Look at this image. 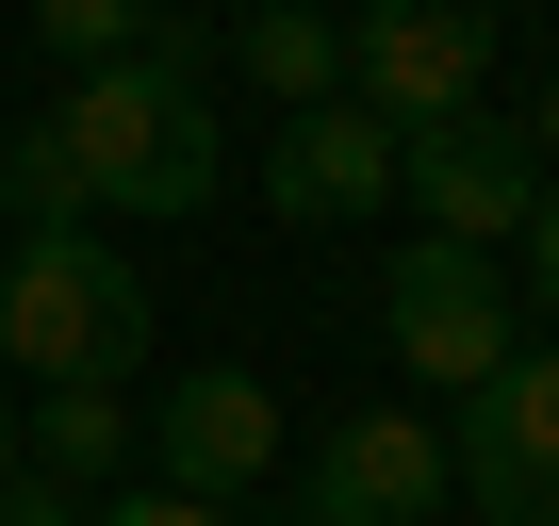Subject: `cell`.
Wrapping results in <instances>:
<instances>
[{"instance_id": "6da1fadb", "label": "cell", "mask_w": 559, "mask_h": 526, "mask_svg": "<svg viewBox=\"0 0 559 526\" xmlns=\"http://www.w3.org/2000/svg\"><path fill=\"white\" fill-rule=\"evenodd\" d=\"M214 50L181 17H148L132 67H83L34 132H0V181H17L34 230H83V214H214Z\"/></svg>"}, {"instance_id": "8992f818", "label": "cell", "mask_w": 559, "mask_h": 526, "mask_svg": "<svg viewBox=\"0 0 559 526\" xmlns=\"http://www.w3.org/2000/svg\"><path fill=\"white\" fill-rule=\"evenodd\" d=\"M379 346L428 379V395H477L493 362H510V280L477 247H412L395 280H379Z\"/></svg>"}, {"instance_id": "4fadbf2b", "label": "cell", "mask_w": 559, "mask_h": 526, "mask_svg": "<svg viewBox=\"0 0 559 526\" xmlns=\"http://www.w3.org/2000/svg\"><path fill=\"white\" fill-rule=\"evenodd\" d=\"M83 510H99V493H67V477H34V461H17V493H0V526H83Z\"/></svg>"}, {"instance_id": "5bb4252c", "label": "cell", "mask_w": 559, "mask_h": 526, "mask_svg": "<svg viewBox=\"0 0 559 526\" xmlns=\"http://www.w3.org/2000/svg\"><path fill=\"white\" fill-rule=\"evenodd\" d=\"M83 526H230V510H198V493H99Z\"/></svg>"}, {"instance_id": "277c9868", "label": "cell", "mask_w": 559, "mask_h": 526, "mask_svg": "<svg viewBox=\"0 0 559 526\" xmlns=\"http://www.w3.org/2000/svg\"><path fill=\"white\" fill-rule=\"evenodd\" d=\"M444 493H477V526H559V346H510L461 395Z\"/></svg>"}, {"instance_id": "7a4b0ae2", "label": "cell", "mask_w": 559, "mask_h": 526, "mask_svg": "<svg viewBox=\"0 0 559 526\" xmlns=\"http://www.w3.org/2000/svg\"><path fill=\"white\" fill-rule=\"evenodd\" d=\"M0 362L34 395H116L148 362V280L99 230H17V263H0Z\"/></svg>"}, {"instance_id": "3957f363", "label": "cell", "mask_w": 559, "mask_h": 526, "mask_svg": "<svg viewBox=\"0 0 559 526\" xmlns=\"http://www.w3.org/2000/svg\"><path fill=\"white\" fill-rule=\"evenodd\" d=\"M477 83H493V0H362L346 17V99L395 148L444 132V116H477Z\"/></svg>"}, {"instance_id": "ac0fdd59", "label": "cell", "mask_w": 559, "mask_h": 526, "mask_svg": "<svg viewBox=\"0 0 559 526\" xmlns=\"http://www.w3.org/2000/svg\"><path fill=\"white\" fill-rule=\"evenodd\" d=\"M247 17H280V0H247Z\"/></svg>"}, {"instance_id": "e0dca14e", "label": "cell", "mask_w": 559, "mask_h": 526, "mask_svg": "<svg viewBox=\"0 0 559 526\" xmlns=\"http://www.w3.org/2000/svg\"><path fill=\"white\" fill-rule=\"evenodd\" d=\"M0 493H17V395H0Z\"/></svg>"}, {"instance_id": "9a60e30c", "label": "cell", "mask_w": 559, "mask_h": 526, "mask_svg": "<svg viewBox=\"0 0 559 526\" xmlns=\"http://www.w3.org/2000/svg\"><path fill=\"white\" fill-rule=\"evenodd\" d=\"M526 297H543V330H559V198L526 214Z\"/></svg>"}, {"instance_id": "d6986e66", "label": "cell", "mask_w": 559, "mask_h": 526, "mask_svg": "<svg viewBox=\"0 0 559 526\" xmlns=\"http://www.w3.org/2000/svg\"><path fill=\"white\" fill-rule=\"evenodd\" d=\"M346 17H362V0H346Z\"/></svg>"}, {"instance_id": "2e32d148", "label": "cell", "mask_w": 559, "mask_h": 526, "mask_svg": "<svg viewBox=\"0 0 559 526\" xmlns=\"http://www.w3.org/2000/svg\"><path fill=\"white\" fill-rule=\"evenodd\" d=\"M526 165H543V198H559V83H543V116H526Z\"/></svg>"}, {"instance_id": "ffe728a7", "label": "cell", "mask_w": 559, "mask_h": 526, "mask_svg": "<svg viewBox=\"0 0 559 526\" xmlns=\"http://www.w3.org/2000/svg\"><path fill=\"white\" fill-rule=\"evenodd\" d=\"M0 132H17V116H0Z\"/></svg>"}, {"instance_id": "7c38bea8", "label": "cell", "mask_w": 559, "mask_h": 526, "mask_svg": "<svg viewBox=\"0 0 559 526\" xmlns=\"http://www.w3.org/2000/svg\"><path fill=\"white\" fill-rule=\"evenodd\" d=\"M17 17H34V34L67 50V83H83V67H132V50H148L165 0H17Z\"/></svg>"}, {"instance_id": "ba28073f", "label": "cell", "mask_w": 559, "mask_h": 526, "mask_svg": "<svg viewBox=\"0 0 559 526\" xmlns=\"http://www.w3.org/2000/svg\"><path fill=\"white\" fill-rule=\"evenodd\" d=\"M148 461H165V493H198V510H230L263 461H280V395L247 379V362H198L165 411H148Z\"/></svg>"}, {"instance_id": "8fae6325", "label": "cell", "mask_w": 559, "mask_h": 526, "mask_svg": "<svg viewBox=\"0 0 559 526\" xmlns=\"http://www.w3.org/2000/svg\"><path fill=\"white\" fill-rule=\"evenodd\" d=\"M17 461L67 477V493H99V477L132 461V411H116V395H34V411H17Z\"/></svg>"}, {"instance_id": "52a82bcc", "label": "cell", "mask_w": 559, "mask_h": 526, "mask_svg": "<svg viewBox=\"0 0 559 526\" xmlns=\"http://www.w3.org/2000/svg\"><path fill=\"white\" fill-rule=\"evenodd\" d=\"M313 526H444V428L428 411H346L297 477Z\"/></svg>"}, {"instance_id": "9c48e42d", "label": "cell", "mask_w": 559, "mask_h": 526, "mask_svg": "<svg viewBox=\"0 0 559 526\" xmlns=\"http://www.w3.org/2000/svg\"><path fill=\"white\" fill-rule=\"evenodd\" d=\"M263 198L297 214V230H362V214L395 198V132H379L362 99H313V116H280V148H263Z\"/></svg>"}, {"instance_id": "30bf717a", "label": "cell", "mask_w": 559, "mask_h": 526, "mask_svg": "<svg viewBox=\"0 0 559 526\" xmlns=\"http://www.w3.org/2000/svg\"><path fill=\"white\" fill-rule=\"evenodd\" d=\"M247 83H263L280 116L346 99V17H330V0H280V17H247Z\"/></svg>"}, {"instance_id": "5b68a950", "label": "cell", "mask_w": 559, "mask_h": 526, "mask_svg": "<svg viewBox=\"0 0 559 526\" xmlns=\"http://www.w3.org/2000/svg\"><path fill=\"white\" fill-rule=\"evenodd\" d=\"M395 198L428 214V247H526V214H543V165H526V132L510 116H444V132H412L395 148Z\"/></svg>"}]
</instances>
